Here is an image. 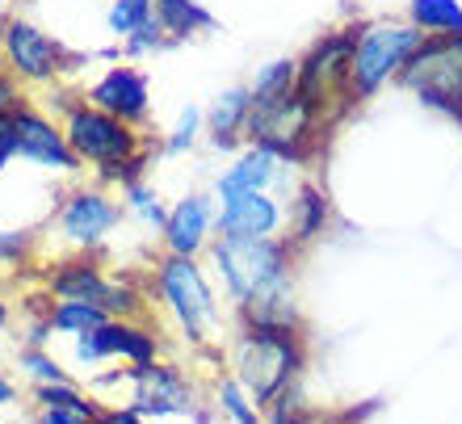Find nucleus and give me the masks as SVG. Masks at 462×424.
<instances>
[{
	"label": "nucleus",
	"instance_id": "obj_26",
	"mask_svg": "<svg viewBox=\"0 0 462 424\" xmlns=\"http://www.w3.org/2000/svg\"><path fill=\"white\" fill-rule=\"evenodd\" d=\"M156 17V0H110V9H106V30H110L118 42H126V38L139 30V25H147Z\"/></svg>",
	"mask_w": 462,
	"mask_h": 424
},
{
	"label": "nucleus",
	"instance_id": "obj_11",
	"mask_svg": "<svg viewBox=\"0 0 462 424\" xmlns=\"http://www.w3.org/2000/svg\"><path fill=\"white\" fill-rule=\"evenodd\" d=\"M126 383H131V403L139 416H189L198 408V395H194V383L177 370V365H164V362H147V365H131L126 370Z\"/></svg>",
	"mask_w": 462,
	"mask_h": 424
},
{
	"label": "nucleus",
	"instance_id": "obj_13",
	"mask_svg": "<svg viewBox=\"0 0 462 424\" xmlns=\"http://www.w3.org/2000/svg\"><path fill=\"white\" fill-rule=\"evenodd\" d=\"M88 106L106 109L126 126H143L152 118V80H147L143 68L134 63H114L93 80V85L80 93Z\"/></svg>",
	"mask_w": 462,
	"mask_h": 424
},
{
	"label": "nucleus",
	"instance_id": "obj_10",
	"mask_svg": "<svg viewBox=\"0 0 462 424\" xmlns=\"http://www.w3.org/2000/svg\"><path fill=\"white\" fill-rule=\"evenodd\" d=\"M51 294L60 303H93L101 307L110 319H131L139 311V294L118 278H106L101 265L93 261H68V265H55L47 278Z\"/></svg>",
	"mask_w": 462,
	"mask_h": 424
},
{
	"label": "nucleus",
	"instance_id": "obj_22",
	"mask_svg": "<svg viewBox=\"0 0 462 424\" xmlns=\"http://www.w3.org/2000/svg\"><path fill=\"white\" fill-rule=\"evenodd\" d=\"M408 22L425 38H454L462 34V0H412Z\"/></svg>",
	"mask_w": 462,
	"mask_h": 424
},
{
	"label": "nucleus",
	"instance_id": "obj_30",
	"mask_svg": "<svg viewBox=\"0 0 462 424\" xmlns=\"http://www.w3.org/2000/svg\"><path fill=\"white\" fill-rule=\"evenodd\" d=\"M122 47V60L126 63H139V60H152V55H160V51H169V47H177L169 34H164V25L152 17L147 25H139L126 42H118Z\"/></svg>",
	"mask_w": 462,
	"mask_h": 424
},
{
	"label": "nucleus",
	"instance_id": "obj_18",
	"mask_svg": "<svg viewBox=\"0 0 462 424\" xmlns=\"http://www.w3.org/2000/svg\"><path fill=\"white\" fill-rule=\"evenodd\" d=\"M286 223L273 194H240L219 202V235L231 240H269Z\"/></svg>",
	"mask_w": 462,
	"mask_h": 424
},
{
	"label": "nucleus",
	"instance_id": "obj_15",
	"mask_svg": "<svg viewBox=\"0 0 462 424\" xmlns=\"http://www.w3.org/2000/svg\"><path fill=\"white\" fill-rule=\"evenodd\" d=\"M156 353H160L156 332H147V327L131 324V319H110V324L76 336V362L80 365H101L110 357H126L131 365H147L156 362Z\"/></svg>",
	"mask_w": 462,
	"mask_h": 424
},
{
	"label": "nucleus",
	"instance_id": "obj_38",
	"mask_svg": "<svg viewBox=\"0 0 462 424\" xmlns=\"http://www.w3.org/2000/svg\"><path fill=\"white\" fill-rule=\"evenodd\" d=\"M13 400H17V387H13L9 378L0 374V403H13Z\"/></svg>",
	"mask_w": 462,
	"mask_h": 424
},
{
	"label": "nucleus",
	"instance_id": "obj_33",
	"mask_svg": "<svg viewBox=\"0 0 462 424\" xmlns=\"http://www.w3.org/2000/svg\"><path fill=\"white\" fill-rule=\"evenodd\" d=\"M25 106V93H22V80L9 72V68H0V114H17Z\"/></svg>",
	"mask_w": 462,
	"mask_h": 424
},
{
	"label": "nucleus",
	"instance_id": "obj_2",
	"mask_svg": "<svg viewBox=\"0 0 462 424\" xmlns=\"http://www.w3.org/2000/svg\"><path fill=\"white\" fill-rule=\"evenodd\" d=\"M231 378L248 391L256 408H273V403L294 391L303 374L307 349L299 327H269V324H240L227 345Z\"/></svg>",
	"mask_w": 462,
	"mask_h": 424
},
{
	"label": "nucleus",
	"instance_id": "obj_36",
	"mask_svg": "<svg viewBox=\"0 0 462 424\" xmlns=\"http://www.w3.org/2000/svg\"><path fill=\"white\" fill-rule=\"evenodd\" d=\"M93 424H143V416L134 412V408H101Z\"/></svg>",
	"mask_w": 462,
	"mask_h": 424
},
{
	"label": "nucleus",
	"instance_id": "obj_7",
	"mask_svg": "<svg viewBox=\"0 0 462 424\" xmlns=\"http://www.w3.org/2000/svg\"><path fill=\"white\" fill-rule=\"evenodd\" d=\"M316 134H319V118L311 114V106L299 97V88L282 101L253 106L248 126H244V139H248V143L265 147V152H273V156L286 160V164H303V160L311 156Z\"/></svg>",
	"mask_w": 462,
	"mask_h": 424
},
{
	"label": "nucleus",
	"instance_id": "obj_1",
	"mask_svg": "<svg viewBox=\"0 0 462 424\" xmlns=\"http://www.w3.org/2000/svg\"><path fill=\"white\" fill-rule=\"evenodd\" d=\"M210 261L219 273L223 290L236 303L240 324L299 327V303H294V248L278 235L269 240H231L219 235L210 244Z\"/></svg>",
	"mask_w": 462,
	"mask_h": 424
},
{
	"label": "nucleus",
	"instance_id": "obj_4",
	"mask_svg": "<svg viewBox=\"0 0 462 424\" xmlns=\"http://www.w3.org/2000/svg\"><path fill=\"white\" fill-rule=\"evenodd\" d=\"M156 294L189 345H207L210 336H219L223 311L215 303L207 269L198 265L194 256H164L156 265Z\"/></svg>",
	"mask_w": 462,
	"mask_h": 424
},
{
	"label": "nucleus",
	"instance_id": "obj_25",
	"mask_svg": "<svg viewBox=\"0 0 462 424\" xmlns=\"http://www.w3.org/2000/svg\"><path fill=\"white\" fill-rule=\"evenodd\" d=\"M47 316H51V327L63 332V336H85V332H93V327L110 324V316L93 303H55Z\"/></svg>",
	"mask_w": 462,
	"mask_h": 424
},
{
	"label": "nucleus",
	"instance_id": "obj_23",
	"mask_svg": "<svg viewBox=\"0 0 462 424\" xmlns=\"http://www.w3.org/2000/svg\"><path fill=\"white\" fill-rule=\"evenodd\" d=\"M294 88H299V60H273L265 68H256L248 97H253V106H265V101L291 97Z\"/></svg>",
	"mask_w": 462,
	"mask_h": 424
},
{
	"label": "nucleus",
	"instance_id": "obj_37",
	"mask_svg": "<svg viewBox=\"0 0 462 424\" xmlns=\"http://www.w3.org/2000/svg\"><path fill=\"white\" fill-rule=\"evenodd\" d=\"M34 424H88V420H80V416H72V412H55V408H38Z\"/></svg>",
	"mask_w": 462,
	"mask_h": 424
},
{
	"label": "nucleus",
	"instance_id": "obj_32",
	"mask_svg": "<svg viewBox=\"0 0 462 424\" xmlns=\"http://www.w3.org/2000/svg\"><path fill=\"white\" fill-rule=\"evenodd\" d=\"M17 362H22L25 374L34 378V387H51V383H72V378H68V370H63V365L55 362L47 349H22V357H17Z\"/></svg>",
	"mask_w": 462,
	"mask_h": 424
},
{
	"label": "nucleus",
	"instance_id": "obj_16",
	"mask_svg": "<svg viewBox=\"0 0 462 424\" xmlns=\"http://www.w3.org/2000/svg\"><path fill=\"white\" fill-rule=\"evenodd\" d=\"M210 231H219V210L207 194H185L181 202L169 207V223H164V248L169 256H194L210 248Z\"/></svg>",
	"mask_w": 462,
	"mask_h": 424
},
{
	"label": "nucleus",
	"instance_id": "obj_3",
	"mask_svg": "<svg viewBox=\"0 0 462 424\" xmlns=\"http://www.w3.org/2000/svg\"><path fill=\"white\" fill-rule=\"evenodd\" d=\"M425 47V34L412 22H370L357 30L349 60V88L353 97L365 101L378 88H387L391 80H400L403 68L412 63V55Z\"/></svg>",
	"mask_w": 462,
	"mask_h": 424
},
{
	"label": "nucleus",
	"instance_id": "obj_35",
	"mask_svg": "<svg viewBox=\"0 0 462 424\" xmlns=\"http://www.w3.org/2000/svg\"><path fill=\"white\" fill-rule=\"evenodd\" d=\"M9 160H17V147H13V118L0 114V172L9 169Z\"/></svg>",
	"mask_w": 462,
	"mask_h": 424
},
{
	"label": "nucleus",
	"instance_id": "obj_34",
	"mask_svg": "<svg viewBox=\"0 0 462 424\" xmlns=\"http://www.w3.org/2000/svg\"><path fill=\"white\" fill-rule=\"evenodd\" d=\"M30 253V235L25 231H0V265H17Z\"/></svg>",
	"mask_w": 462,
	"mask_h": 424
},
{
	"label": "nucleus",
	"instance_id": "obj_14",
	"mask_svg": "<svg viewBox=\"0 0 462 424\" xmlns=\"http://www.w3.org/2000/svg\"><path fill=\"white\" fill-rule=\"evenodd\" d=\"M122 218V202H114L101 185H80L63 198L60 215H55V227L68 244L76 248H97Z\"/></svg>",
	"mask_w": 462,
	"mask_h": 424
},
{
	"label": "nucleus",
	"instance_id": "obj_20",
	"mask_svg": "<svg viewBox=\"0 0 462 424\" xmlns=\"http://www.w3.org/2000/svg\"><path fill=\"white\" fill-rule=\"evenodd\" d=\"M328 215H332V207H328V198H324V189L303 181L294 189V202H291V235H286V244L303 248V244L319 240L328 231Z\"/></svg>",
	"mask_w": 462,
	"mask_h": 424
},
{
	"label": "nucleus",
	"instance_id": "obj_24",
	"mask_svg": "<svg viewBox=\"0 0 462 424\" xmlns=\"http://www.w3.org/2000/svg\"><path fill=\"white\" fill-rule=\"evenodd\" d=\"M34 400L42 403V408H55V412H72L80 416V420H97V403L88 400L85 391L76 387V383H51V387H34Z\"/></svg>",
	"mask_w": 462,
	"mask_h": 424
},
{
	"label": "nucleus",
	"instance_id": "obj_17",
	"mask_svg": "<svg viewBox=\"0 0 462 424\" xmlns=\"http://www.w3.org/2000/svg\"><path fill=\"white\" fill-rule=\"evenodd\" d=\"M286 181H291V164L286 160H278L265 147H248V152H240L231 160V169L215 181V194H219V202H227V198H240V194H269L273 185H286Z\"/></svg>",
	"mask_w": 462,
	"mask_h": 424
},
{
	"label": "nucleus",
	"instance_id": "obj_12",
	"mask_svg": "<svg viewBox=\"0 0 462 424\" xmlns=\"http://www.w3.org/2000/svg\"><path fill=\"white\" fill-rule=\"evenodd\" d=\"M13 147H17V160L34 164V169L80 172V160H76V152L68 147L63 122H55L51 114H42L38 106H30V101L13 114Z\"/></svg>",
	"mask_w": 462,
	"mask_h": 424
},
{
	"label": "nucleus",
	"instance_id": "obj_5",
	"mask_svg": "<svg viewBox=\"0 0 462 424\" xmlns=\"http://www.w3.org/2000/svg\"><path fill=\"white\" fill-rule=\"evenodd\" d=\"M357 30H332L319 42H311L303 60H299V97L311 106V114L324 122H332L337 114L353 106V88H349V60H353V42H357Z\"/></svg>",
	"mask_w": 462,
	"mask_h": 424
},
{
	"label": "nucleus",
	"instance_id": "obj_9",
	"mask_svg": "<svg viewBox=\"0 0 462 424\" xmlns=\"http://www.w3.org/2000/svg\"><path fill=\"white\" fill-rule=\"evenodd\" d=\"M0 63L9 68L22 85H55L63 72H68V47H63L55 34H47L42 25H34L30 17L13 13L9 30L0 38Z\"/></svg>",
	"mask_w": 462,
	"mask_h": 424
},
{
	"label": "nucleus",
	"instance_id": "obj_6",
	"mask_svg": "<svg viewBox=\"0 0 462 424\" xmlns=\"http://www.w3.org/2000/svg\"><path fill=\"white\" fill-rule=\"evenodd\" d=\"M63 134H68V147L76 152V160L88 164L93 172H106L147 152L139 126H126L106 109L88 106L85 97L63 106Z\"/></svg>",
	"mask_w": 462,
	"mask_h": 424
},
{
	"label": "nucleus",
	"instance_id": "obj_28",
	"mask_svg": "<svg viewBox=\"0 0 462 424\" xmlns=\"http://www.w3.org/2000/svg\"><path fill=\"white\" fill-rule=\"evenodd\" d=\"M215 403H219V412L227 416L231 424H261V408L248 400V391L231 374H223L219 383H215Z\"/></svg>",
	"mask_w": 462,
	"mask_h": 424
},
{
	"label": "nucleus",
	"instance_id": "obj_39",
	"mask_svg": "<svg viewBox=\"0 0 462 424\" xmlns=\"http://www.w3.org/2000/svg\"><path fill=\"white\" fill-rule=\"evenodd\" d=\"M13 13H9V0H0V38H5V30H9Z\"/></svg>",
	"mask_w": 462,
	"mask_h": 424
},
{
	"label": "nucleus",
	"instance_id": "obj_19",
	"mask_svg": "<svg viewBox=\"0 0 462 424\" xmlns=\"http://www.w3.org/2000/svg\"><path fill=\"white\" fill-rule=\"evenodd\" d=\"M248 114H253V97H248V85H231L223 88L215 106L207 109V131L210 143L219 152H231V147L244 139V126H248Z\"/></svg>",
	"mask_w": 462,
	"mask_h": 424
},
{
	"label": "nucleus",
	"instance_id": "obj_31",
	"mask_svg": "<svg viewBox=\"0 0 462 424\" xmlns=\"http://www.w3.org/2000/svg\"><path fill=\"white\" fill-rule=\"evenodd\" d=\"M265 424H341V420H337V416H324V412H311V408L299 400V391H286V395L269 408Z\"/></svg>",
	"mask_w": 462,
	"mask_h": 424
},
{
	"label": "nucleus",
	"instance_id": "obj_21",
	"mask_svg": "<svg viewBox=\"0 0 462 424\" xmlns=\"http://www.w3.org/2000/svg\"><path fill=\"white\" fill-rule=\"evenodd\" d=\"M156 22L164 25L172 42H189L194 34H207L219 25L202 0H156Z\"/></svg>",
	"mask_w": 462,
	"mask_h": 424
},
{
	"label": "nucleus",
	"instance_id": "obj_29",
	"mask_svg": "<svg viewBox=\"0 0 462 424\" xmlns=\"http://www.w3.org/2000/svg\"><path fill=\"white\" fill-rule=\"evenodd\" d=\"M202 126H207V109L185 106L181 114H177V122H172V131L160 139V152H164V156H185V152L198 143Z\"/></svg>",
	"mask_w": 462,
	"mask_h": 424
},
{
	"label": "nucleus",
	"instance_id": "obj_27",
	"mask_svg": "<svg viewBox=\"0 0 462 424\" xmlns=\"http://www.w3.org/2000/svg\"><path fill=\"white\" fill-rule=\"evenodd\" d=\"M122 210H131L143 227H156V231H164V223H169V207L160 202V194L147 181H134L122 189Z\"/></svg>",
	"mask_w": 462,
	"mask_h": 424
},
{
	"label": "nucleus",
	"instance_id": "obj_8",
	"mask_svg": "<svg viewBox=\"0 0 462 424\" xmlns=\"http://www.w3.org/2000/svg\"><path fill=\"white\" fill-rule=\"evenodd\" d=\"M400 85L433 109H446L462 118V34L425 38V47L403 68Z\"/></svg>",
	"mask_w": 462,
	"mask_h": 424
},
{
	"label": "nucleus",
	"instance_id": "obj_40",
	"mask_svg": "<svg viewBox=\"0 0 462 424\" xmlns=\"http://www.w3.org/2000/svg\"><path fill=\"white\" fill-rule=\"evenodd\" d=\"M0 327H9V303L0 299Z\"/></svg>",
	"mask_w": 462,
	"mask_h": 424
}]
</instances>
